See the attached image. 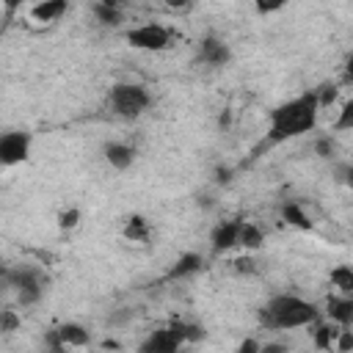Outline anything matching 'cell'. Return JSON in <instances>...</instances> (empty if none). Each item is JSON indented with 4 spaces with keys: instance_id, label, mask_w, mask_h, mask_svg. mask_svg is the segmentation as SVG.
<instances>
[{
    "instance_id": "obj_26",
    "label": "cell",
    "mask_w": 353,
    "mask_h": 353,
    "mask_svg": "<svg viewBox=\"0 0 353 353\" xmlns=\"http://www.w3.org/2000/svg\"><path fill=\"white\" fill-rule=\"evenodd\" d=\"M353 127V102L347 99L345 105H342V113H339V119L334 121V130H350Z\"/></svg>"
},
{
    "instance_id": "obj_8",
    "label": "cell",
    "mask_w": 353,
    "mask_h": 353,
    "mask_svg": "<svg viewBox=\"0 0 353 353\" xmlns=\"http://www.w3.org/2000/svg\"><path fill=\"white\" fill-rule=\"evenodd\" d=\"M240 221L243 218H232V221H223L212 229L210 234V243H212V254H223L229 248L237 245V234H240Z\"/></svg>"
},
{
    "instance_id": "obj_11",
    "label": "cell",
    "mask_w": 353,
    "mask_h": 353,
    "mask_svg": "<svg viewBox=\"0 0 353 353\" xmlns=\"http://www.w3.org/2000/svg\"><path fill=\"white\" fill-rule=\"evenodd\" d=\"M325 312H328L334 325L350 328V323H353V298H347V295H328Z\"/></svg>"
},
{
    "instance_id": "obj_2",
    "label": "cell",
    "mask_w": 353,
    "mask_h": 353,
    "mask_svg": "<svg viewBox=\"0 0 353 353\" xmlns=\"http://www.w3.org/2000/svg\"><path fill=\"white\" fill-rule=\"evenodd\" d=\"M317 317H320L317 306L298 295H273L259 309V323L265 328H279V331L312 325V323H317Z\"/></svg>"
},
{
    "instance_id": "obj_12",
    "label": "cell",
    "mask_w": 353,
    "mask_h": 353,
    "mask_svg": "<svg viewBox=\"0 0 353 353\" xmlns=\"http://www.w3.org/2000/svg\"><path fill=\"white\" fill-rule=\"evenodd\" d=\"M102 154H105V160H108L116 171H127V168L135 163V149H132L130 143H124V141H110V143H105V146H102Z\"/></svg>"
},
{
    "instance_id": "obj_9",
    "label": "cell",
    "mask_w": 353,
    "mask_h": 353,
    "mask_svg": "<svg viewBox=\"0 0 353 353\" xmlns=\"http://www.w3.org/2000/svg\"><path fill=\"white\" fill-rule=\"evenodd\" d=\"M179 347L182 345L171 336L168 328H157L138 345V353H179Z\"/></svg>"
},
{
    "instance_id": "obj_10",
    "label": "cell",
    "mask_w": 353,
    "mask_h": 353,
    "mask_svg": "<svg viewBox=\"0 0 353 353\" xmlns=\"http://www.w3.org/2000/svg\"><path fill=\"white\" fill-rule=\"evenodd\" d=\"M66 11H69V3H66V0H41V3L30 6L28 17H30L33 22L52 25V22H58V19H61Z\"/></svg>"
},
{
    "instance_id": "obj_19",
    "label": "cell",
    "mask_w": 353,
    "mask_h": 353,
    "mask_svg": "<svg viewBox=\"0 0 353 353\" xmlns=\"http://www.w3.org/2000/svg\"><path fill=\"white\" fill-rule=\"evenodd\" d=\"M281 218H284L290 226L301 229V232H309V229H312V221H309V215L303 212V207H301L298 201H284V204H281Z\"/></svg>"
},
{
    "instance_id": "obj_5",
    "label": "cell",
    "mask_w": 353,
    "mask_h": 353,
    "mask_svg": "<svg viewBox=\"0 0 353 353\" xmlns=\"http://www.w3.org/2000/svg\"><path fill=\"white\" fill-rule=\"evenodd\" d=\"M127 41H130L135 50L160 52V50H168L171 33H168L163 25H157V22H146V25H138V28L127 30Z\"/></svg>"
},
{
    "instance_id": "obj_30",
    "label": "cell",
    "mask_w": 353,
    "mask_h": 353,
    "mask_svg": "<svg viewBox=\"0 0 353 353\" xmlns=\"http://www.w3.org/2000/svg\"><path fill=\"white\" fill-rule=\"evenodd\" d=\"M259 353H290V347L284 342H265L259 345Z\"/></svg>"
},
{
    "instance_id": "obj_24",
    "label": "cell",
    "mask_w": 353,
    "mask_h": 353,
    "mask_svg": "<svg viewBox=\"0 0 353 353\" xmlns=\"http://www.w3.org/2000/svg\"><path fill=\"white\" fill-rule=\"evenodd\" d=\"M77 223H80V210H77V207H69V210H63V212L58 215V229H61V232H72Z\"/></svg>"
},
{
    "instance_id": "obj_4",
    "label": "cell",
    "mask_w": 353,
    "mask_h": 353,
    "mask_svg": "<svg viewBox=\"0 0 353 353\" xmlns=\"http://www.w3.org/2000/svg\"><path fill=\"white\" fill-rule=\"evenodd\" d=\"M108 105L119 119H138L152 105V97L138 83H116L108 94Z\"/></svg>"
},
{
    "instance_id": "obj_16",
    "label": "cell",
    "mask_w": 353,
    "mask_h": 353,
    "mask_svg": "<svg viewBox=\"0 0 353 353\" xmlns=\"http://www.w3.org/2000/svg\"><path fill=\"white\" fill-rule=\"evenodd\" d=\"M201 265H204L201 254H193V251H188V254H182V256H179V259L171 265V270H168V279H188V276L199 273V270H201Z\"/></svg>"
},
{
    "instance_id": "obj_1",
    "label": "cell",
    "mask_w": 353,
    "mask_h": 353,
    "mask_svg": "<svg viewBox=\"0 0 353 353\" xmlns=\"http://www.w3.org/2000/svg\"><path fill=\"white\" fill-rule=\"evenodd\" d=\"M317 97L314 91H306L279 108L270 110V130H268V141L270 143H281V141H290L295 135H303L309 130H314L317 124Z\"/></svg>"
},
{
    "instance_id": "obj_13",
    "label": "cell",
    "mask_w": 353,
    "mask_h": 353,
    "mask_svg": "<svg viewBox=\"0 0 353 353\" xmlns=\"http://www.w3.org/2000/svg\"><path fill=\"white\" fill-rule=\"evenodd\" d=\"M168 331H171V336H174L179 345L201 342V339L207 336V331H204L201 323H188V320H174V323L168 325Z\"/></svg>"
},
{
    "instance_id": "obj_20",
    "label": "cell",
    "mask_w": 353,
    "mask_h": 353,
    "mask_svg": "<svg viewBox=\"0 0 353 353\" xmlns=\"http://www.w3.org/2000/svg\"><path fill=\"white\" fill-rule=\"evenodd\" d=\"M331 284H334L342 295L350 298V292H353V268H350V265H336V268L331 270Z\"/></svg>"
},
{
    "instance_id": "obj_28",
    "label": "cell",
    "mask_w": 353,
    "mask_h": 353,
    "mask_svg": "<svg viewBox=\"0 0 353 353\" xmlns=\"http://www.w3.org/2000/svg\"><path fill=\"white\" fill-rule=\"evenodd\" d=\"M314 152H317L323 160H328V157L334 154V141H331V135H323V138H317V141H314Z\"/></svg>"
},
{
    "instance_id": "obj_29",
    "label": "cell",
    "mask_w": 353,
    "mask_h": 353,
    "mask_svg": "<svg viewBox=\"0 0 353 353\" xmlns=\"http://www.w3.org/2000/svg\"><path fill=\"white\" fill-rule=\"evenodd\" d=\"M234 353H259V339H256V336H245V339L237 345Z\"/></svg>"
},
{
    "instance_id": "obj_22",
    "label": "cell",
    "mask_w": 353,
    "mask_h": 353,
    "mask_svg": "<svg viewBox=\"0 0 353 353\" xmlns=\"http://www.w3.org/2000/svg\"><path fill=\"white\" fill-rule=\"evenodd\" d=\"M41 353H69V347L58 339V331L50 328L44 331V339H41Z\"/></svg>"
},
{
    "instance_id": "obj_6",
    "label": "cell",
    "mask_w": 353,
    "mask_h": 353,
    "mask_svg": "<svg viewBox=\"0 0 353 353\" xmlns=\"http://www.w3.org/2000/svg\"><path fill=\"white\" fill-rule=\"evenodd\" d=\"M30 154V135L28 132H6L0 135V168L25 163Z\"/></svg>"
},
{
    "instance_id": "obj_25",
    "label": "cell",
    "mask_w": 353,
    "mask_h": 353,
    "mask_svg": "<svg viewBox=\"0 0 353 353\" xmlns=\"http://www.w3.org/2000/svg\"><path fill=\"white\" fill-rule=\"evenodd\" d=\"M19 328V314L14 309H0V334H11Z\"/></svg>"
},
{
    "instance_id": "obj_31",
    "label": "cell",
    "mask_w": 353,
    "mask_h": 353,
    "mask_svg": "<svg viewBox=\"0 0 353 353\" xmlns=\"http://www.w3.org/2000/svg\"><path fill=\"white\" fill-rule=\"evenodd\" d=\"M279 8H281V3H270V6L259 3V6H256V11H259V14H268V11H279Z\"/></svg>"
},
{
    "instance_id": "obj_17",
    "label": "cell",
    "mask_w": 353,
    "mask_h": 353,
    "mask_svg": "<svg viewBox=\"0 0 353 353\" xmlns=\"http://www.w3.org/2000/svg\"><path fill=\"white\" fill-rule=\"evenodd\" d=\"M91 11H94L97 22H102V25H108V28H116V25H121V19H124L121 6H119L116 0H102V3H94V6H91Z\"/></svg>"
},
{
    "instance_id": "obj_18",
    "label": "cell",
    "mask_w": 353,
    "mask_h": 353,
    "mask_svg": "<svg viewBox=\"0 0 353 353\" xmlns=\"http://www.w3.org/2000/svg\"><path fill=\"white\" fill-rule=\"evenodd\" d=\"M262 243H265V234H262V229H259L256 223H251V221H240L237 245H240L243 251H256Z\"/></svg>"
},
{
    "instance_id": "obj_27",
    "label": "cell",
    "mask_w": 353,
    "mask_h": 353,
    "mask_svg": "<svg viewBox=\"0 0 353 353\" xmlns=\"http://www.w3.org/2000/svg\"><path fill=\"white\" fill-rule=\"evenodd\" d=\"M334 347H336V353H350V347H353V331L350 328H339V334L334 339Z\"/></svg>"
},
{
    "instance_id": "obj_23",
    "label": "cell",
    "mask_w": 353,
    "mask_h": 353,
    "mask_svg": "<svg viewBox=\"0 0 353 353\" xmlns=\"http://www.w3.org/2000/svg\"><path fill=\"white\" fill-rule=\"evenodd\" d=\"M232 270H234L237 276H254V273H259V265H256L254 256L243 254V256H237V259L232 262Z\"/></svg>"
},
{
    "instance_id": "obj_7",
    "label": "cell",
    "mask_w": 353,
    "mask_h": 353,
    "mask_svg": "<svg viewBox=\"0 0 353 353\" xmlns=\"http://www.w3.org/2000/svg\"><path fill=\"white\" fill-rule=\"evenodd\" d=\"M199 61L207 63V66H226L232 61V50L221 36L207 33L199 44Z\"/></svg>"
},
{
    "instance_id": "obj_3",
    "label": "cell",
    "mask_w": 353,
    "mask_h": 353,
    "mask_svg": "<svg viewBox=\"0 0 353 353\" xmlns=\"http://www.w3.org/2000/svg\"><path fill=\"white\" fill-rule=\"evenodd\" d=\"M6 290L17 292L19 306H33L41 301V295L47 290V276L36 268H14V270H6L0 279V292H6Z\"/></svg>"
},
{
    "instance_id": "obj_21",
    "label": "cell",
    "mask_w": 353,
    "mask_h": 353,
    "mask_svg": "<svg viewBox=\"0 0 353 353\" xmlns=\"http://www.w3.org/2000/svg\"><path fill=\"white\" fill-rule=\"evenodd\" d=\"M336 334H339V328H336L334 323H320V325L314 328V334H312L314 347H317V350H331V347H334Z\"/></svg>"
},
{
    "instance_id": "obj_14",
    "label": "cell",
    "mask_w": 353,
    "mask_h": 353,
    "mask_svg": "<svg viewBox=\"0 0 353 353\" xmlns=\"http://www.w3.org/2000/svg\"><path fill=\"white\" fill-rule=\"evenodd\" d=\"M55 331H58V339L66 347H85L91 342V331L85 325H80V323H63Z\"/></svg>"
},
{
    "instance_id": "obj_15",
    "label": "cell",
    "mask_w": 353,
    "mask_h": 353,
    "mask_svg": "<svg viewBox=\"0 0 353 353\" xmlns=\"http://www.w3.org/2000/svg\"><path fill=\"white\" fill-rule=\"evenodd\" d=\"M121 237L127 243H149L152 237V229H149V221L143 215H130L121 226Z\"/></svg>"
}]
</instances>
